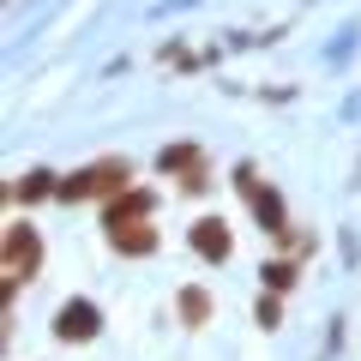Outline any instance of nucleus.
Masks as SVG:
<instances>
[{
	"instance_id": "obj_12",
	"label": "nucleus",
	"mask_w": 361,
	"mask_h": 361,
	"mask_svg": "<svg viewBox=\"0 0 361 361\" xmlns=\"http://www.w3.org/2000/svg\"><path fill=\"white\" fill-rule=\"evenodd\" d=\"M259 325H283V301H277V295H271V289H265V301H259Z\"/></svg>"
},
{
	"instance_id": "obj_1",
	"label": "nucleus",
	"mask_w": 361,
	"mask_h": 361,
	"mask_svg": "<svg viewBox=\"0 0 361 361\" xmlns=\"http://www.w3.org/2000/svg\"><path fill=\"white\" fill-rule=\"evenodd\" d=\"M133 187V163L127 157H97V163H85V169H73V175L61 180V199L66 205H78V199H115V193H127Z\"/></svg>"
},
{
	"instance_id": "obj_5",
	"label": "nucleus",
	"mask_w": 361,
	"mask_h": 361,
	"mask_svg": "<svg viewBox=\"0 0 361 361\" xmlns=\"http://www.w3.org/2000/svg\"><path fill=\"white\" fill-rule=\"evenodd\" d=\"M187 241H193V253L211 259V265H223V259L235 253V235H229V223H223V217H199Z\"/></svg>"
},
{
	"instance_id": "obj_11",
	"label": "nucleus",
	"mask_w": 361,
	"mask_h": 361,
	"mask_svg": "<svg viewBox=\"0 0 361 361\" xmlns=\"http://www.w3.org/2000/svg\"><path fill=\"white\" fill-rule=\"evenodd\" d=\"M163 169H169V175H175V169H180V175L199 169V145H169V151H163Z\"/></svg>"
},
{
	"instance_id": "obj_9",
	"label": "nucleus",
	"mask_w": 361,
	"mask_h": 361,
	"mask_svg": "<svg viewBox=\"0 0 361 361\" xmlns=\"http://www.w3.org/2000/svg\"><path fill=\"white\" fill-rule=\"evenodd\" d=\"M13 199H61V180H54L49 169H37V175H25L13 187Z\"/></svg>"
},
{
	"instance_id": "obj_6",
	"label": "nucleus",
	"mask_w": 361,
	"mask_h": 361,
	"mask_svg": "<svg viewBox=\"0 0 361 361\" xmlns=\"http://www.w3.org/2000/svg\"><path fill=\"white\" fill-rule=\"evenodd\" d=\"M109 247H115V253H133V259L157 253V229H151V217H133V223H109Z\"/></svg>"
},
{
	"instance_id": "obj_2",
	"label": "nucleus",
	"mask_w": 361,
	"mask_h": 361,
	"mask_svg": "<svg viewBox=\"0 0 361 361\" xmlns=\"http://www.w3.org/2000/svg\"><path fill=\"white\" fill-rule=\"evenodd\" d=\"M42 265V241L30 223H6V247H0V283H6V301H13V289L25 283V277H37Z\"/></svg>"
},
{
	"instance_id": "obj_3",
	"label": "nucleus",
	"mask_w": 361,
	"mask_h": 361,
	"mask_svg": "<svg viewBox=\"0 0 361 361\" xmlns=\"http://www.w3.org/2000/svg\"><path fill=\"white\" fill-rule=\"evenodd\" d=\"M235 187H241V199L253 205V217L265 223V235H271V241H289V217H283V199L271 193L265 180L253 175V169H241V180H235Z\"/></svg>"
},
{
	"instance_id": "obj_8",
	"label": "nucleus",
	"mask_w": 361,
	"mask_h": 361,
	"mask_svg": "<svg viewBox=\"0 0 361 361\" xmlns=\"http://www.w3.org/2000/svg\"><path fill=\"white\" fill-rule=\"evenodd\" d=\"M175 307H180V325H193V331L211 319V295H205L199 283H187V289H180V301H175Z\"/></svg>"
},
{
	"instance_id": "obj_7",
	"label": "nucleus",
	"mask_w": 361,
	"mask_h": 361,
	"mask_svg": "<svg viewBox=\"0 0 361 361\" xmlns=\"http://www.w3.org/2000/svg\"><path fill=\"white\" fill-rule=\"evenodd\" d=\"M151 205H157V193H151V187H139V193L127 187V193H115V199L103 205V229H109V223H133V217H151Z\"/></svg>"
},
{
	"instance_id": "obj_4",
	"label": "nucleus",
	"mask_w": 361,
	"mask_h": 361,
	"mask_svg": "<svg viewBox=\"0 0 361 361\" xmlns=\"http://www.w3.org/2000/svg\"><path fill=\"white\" fill-rule=\"evenodd\" d=\"M97 331H103L97 301H66V307L54 313V337H61V343H90Z\"/></svg>"
},
{
	"instance_id": "obj_10",
	"label": "nucleus",
	"mask_w": 361,
	"mask_h": 361,
	"mask_svg": "<svg viewBox=\"0 0 361 361\" xmlns=\"http://www.w3.org/2000/svg\"><path fill=\"white\" fill-rule=\"evenodd\" d=\"M259 277H265V289H271V295H283V289H295V277H301V271H295V259H271V265L259 271Z\"/></svg>"
},
{
	"instance_id": "obj_13",
	"label": "nucleus",
	"mask_w": 361,
	"mask_h": 361,
	"mask_svg": "<svg viewBox=\"0 0 361 361\" xmlns=\"http://www.w3.org/2000/svg\"><path fill=\"white\" fill-rule=\"evenodd\" d=\"M180 187H187V193H205V187H211V175H205V163H199V169H187V175H180Z\"/></svg>"
}]
</instances>
